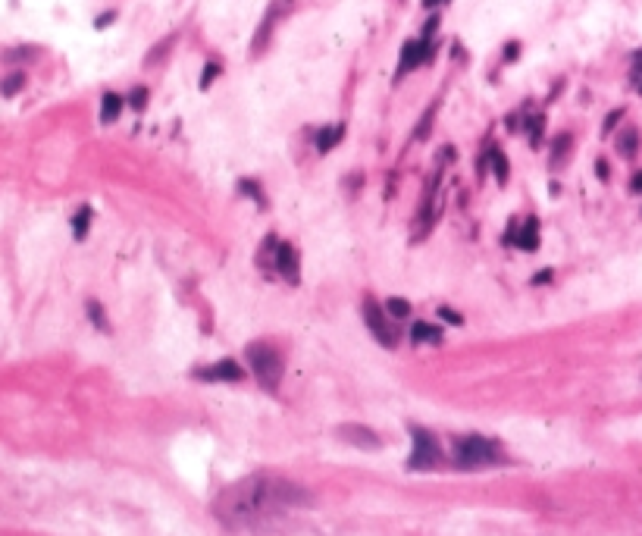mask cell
Returning <instances> with one entry per match:
<instances>
[{
    "mask_svg": "<svg viewBox=\"0 0 642 536\" xmlns=\"http://www.w3.org/2000/svg\"><path fill=\"white\" fill-rule=\"evenodd\" d=\"M310 505V493L282 477H247L217 499V514L229 527H251L282 511Z\"/></svg>",
    "mask_w": 642,
    "mask_h": 536,
    "instance_id": "obj_1",
    "label": "cell"
},
{
    "mask_svg": "<svg viewBox=\"0 0 642 536\" xmlns=\"http://www.w3.org/2000/svg\"><path fill=\"white\" fill-rule=\"evenodd\" d=\"M245 358H247V367L251 373L257 377V383L264 389H276L279 380H282V370H285V361H282V351L270 342H251L245 348Z\"/></svg>",
    "mask_w": 642,
    "mask_h": 536,
    "instance_id": "obj_2",
    "label": "cell"
},
{
    "mask_svg": "<svg viewBox=\"0 0 642 536\" xmlns=\"http://www.w3.org/2000/svg\"><path fill=\"white\" fill-rule=\"evenodd\" d=\"M454 464L464 467V471H477V467H489L501 461V448L498 442L486 439V436H460L454 439Z\"/></svg>",
    "mask_w": 642,
    "mask_h": 536,
    "instance_id": "obj_3",
    "label": "cell"
},
{
    "mask_svg": "<svg viewBox=\"0 0 642 536\" xmlns=\"http://www.w3.org/2000/svg\"><path fill=\"white\" fill-rule=\"evenodd\" d=\"M364 323H367V330H370V336L376 339L383 348H398L401 330H398L395 317H392L383 304H376L373 298L364 301Z\"/></svg>",
    "mask_w": 642,
    "mask_h": 536,
    "instance_id": "obj_4",
    "label": "cell"
},
{
    "mask_svg": "<svg viewBox=\"0 0 642 536\" xmlns=\"http://www.w3.org/2000/svg\"><path fill=\"white\" fill-rule=\"evenodd\" d=\"M411 439H414V448H411V461H407V464H411L414 471H432V467L442 461V445H439V439L432 436L430 430H420V427L411 430Z\"/></svg>",
    "mask_w": 642,
    "mask_h": 536,
    "instance_id": "obj_5",
    "label": "cell"
},
{
    "mask_svg": "<svg viewBox=\"0 0 642 536\" xmlns=\"http://www.w3.org/2000/svg\"><path fill=\"white\" fill-rule=\"evenodd\" d=\"M432 53H436V41H426V38H417V41H407L404 48H401V63H398V72L395 79L407 76L411 69H417V66L430 63Z\"/></svg>",
    "mask_w": 642,
    "mask_h": 536,
    "instance_id": "obj_6",
    "label": "cell"
},
{
    "mask_svg": "<svg viewBox=\"0 0 642 536\" xmlns=\"http://www.w3.org/2000/svg\"><path fill=\"white\" fill-rule=\"evenodd\" d=\"M273 270H276L289 286L301 283V260H298V251L289 242H279L276 257H273Z\"/></svg>",
    "mask_w": 642,
    "mask_h": 536,
    "instance_id": "obj_7",
    "label": "cell"
},
{
    "mask_svg": "<svg viewBox=\"0 0 642 536\" xmlns=\"http://www.w3.org/2000/svg\"><path fill=\"white\" fill-rule=\"evenodd\" d=\"M195 377L204 380V383H238V380H245V370L232 358H226L210 367H200V370H195Z\"/></svg>",
    "mask_w": 642,
    "mask_h": 536,
    "instance_id": "obj_8",
    "label": "cell"
},
{
    "mask_svg": "<svg viewBox=\"0 0 642 536\" xmlns=\"http://www.w3.org/2000/svg\"><path fill=\"white\" fill-rule=\"evenodd\" d=\"M507 242L517 245L520 251H536V248H539V220H536V217H526L520 226L511 223Z\"/></svg>",
    "mask_w": 642,
    "mask_h": 536,
    "instance_id": "obj_9",
    "label": "cell"
},
{
    "mask_svg": "<svg viewBox=\"0 0 642 536\" xmlns=\"http://www.w3.org/2000/svg\"><path fill=\"white\" fill-rule=\"evenodd\" d=\"M339 433H342V439H348L351 445L367 448V452H370V448H379V445H383L376 433H373V430H367V427H360V424H348V427H342Z\"/></svg>",
    "mask_w": 642,
    "mask_h": 536,
    "instance_id": "obj_10",
    "label": "cell"
},
{
    "mask_svg": "<svg viewBox=\"0 0 642 536\" xmlns=\"http://www.w3.org/2000/svg\"><path fill=\"white\" fill-rule=\"evenodd\" d=\"M442 339H445V333L439 330V326H432V323H414L411 326V342L414 345H442Z\"/></svg>",
    "mask_w": 642,
    "mask_h": 536,
    "instance_id": "obj_11",
    "label": "cell"
},
{
    "mask_svg": "<svg viewBox=\"0 0 642 536\" xmlns=\"http://www.w3.org/2000/svg\"><path fill=\"white\" fill-rule=\"evenodd\" d=\"M123 107H125V100L123 95H116V91H107L104 98H100V123H116L119 119V113H123Z\"/></svg>",
    "mask_w": 642,
    "mask_h": 536,
    "instance_id": "obj_12",
    "label": "cell"
},
{
    "mask_svg": "<svg viewBox=\"0 0 642 536\" xmlns=\"http://www.w3.org/2000/svg\"><path fill=\"white\" fill-rule=\"evenodd\" d=\"M571 145H573V138L567 135V132H561V135H554L552 138V145H548V166H552V170H558L561 163H564L567 160V154H571Z\"/></svg>",
    "mask_w": 642,
    "mask_h": 536,
    "instance_id": "obj_13",
    "label": "cell"
},
{
    "mask_svg": "<svg viewBox=\"0 0 642 536\" xmlns=\"http://www.w3.org/2000/svg\"><path fill=\"white\" fill-rule=\"evenodd\" d=\"M345 138V126L339 123V126H326V129H320L317 132V151L320 154H326V151H332L339 142Z\"/></svg>",
    "mask_w": 642,
    "mask_h": 536,
    "instance_id": "obj_14",
    "label": "cell"
},
{
    "mask_svg": "<svg viewBox=\"0 0 642 536\" xmlns=\"http://www.w3.org/2000/svg\"><path fill=\"white\" fill-rule=\"evenodd\" d=\"M486 157H489V166H492L495 179H498V185H505L507 176H511V166H507L505 151H501V147H489V151H486Z\"/></svg>",
    "mask_w": 642,
    "mask_h": 536,
    "instance_id": "obj_15",
    "label": "cell"
},
{
    "mask_svg": "<svg viewBox=\"0 0 642 536\" xmlns=\"http://www.w3.org/2000/svg\"><path fill=\"white\" fill-rule=\"evenodd\" d=\"M636 151H639V132L636 129H620L617 154H624V157H636Z\"/></svg>",
    "mask_w": 642,
    "mask_h": 536,
    "instance_id": "obj_16",
    "label": "cell"
},
{
    "mask_svg": "<svg viewBox=\"0 0 642 536\" xmlns=\"http://www.w3.org/2000/svg\"><path fill=\"white\" fill-rule=\"evenodd\" d=\"M88 229H91V207L88 204H82L76 210V217H72V236L82 242L85 236H88Z\"/></svg>",
    "mask_w": 642,
    "mask_h": 536,
    "instance_id": "obj_17",
    "label": "cell"
},
{
    "mask_svg": "<svg viewBox=\"0 0 642 536\" xmlns=\"http://www.w3.org/2000/svg\"><path fill=\"white\" fill-rule=\"evenodd\" d=\"M22 88H25V72H13V76H6L4 82H0V95H4V98L19 95Z\"/></svg>",
    "mask_w": 642,
    "mask_h": 536,
    "instance_id": "obj_18",
    "label": "cell"
},
{
    "mask_svg": "<svg viewBox=\"0 0 642 536\" xmlns=\"http://www.w3.org/2000/svg\"><path fill=\"white\" fill-rule=\"evenodd\" d=\"M88 317L100 333H110V323H107V317H104V307H100L97 301H88Z\"/></svg>",
    "mask_w": 642,
    "mask_h": 536,
    "instance_id": "obj_19",
    "label": "cell"
},
{
    "mask_svg": "<svg viewBox=\"0 0 642 536\" xmlns=\"http://www.w3.org/2000/svg\"><path fill=\"white\" fill-rule=\"evenodd\" d=\"M385 311H389L395 320H404L407 314H411V304H407L404 298H389V301H385Z\"/></svg>",
    "mask_w": 642,
    "mask_h": 536,
    "instance_id": "obj_20",
    "label": "cell"
},
{
    "mask_svg": "<svg viewBox=\"0 0 642 536\" xmlns=\"http://www.w3.org/2000/svg\"><path fill=\"white\" fill-rule=\"evenodd\" d=\"M238 189H242V195H247V198H254L257 201L260 207L266 204V198H264V192H260V185L254 182V179H242V185H238Z\"/></svg>",
    "mask_w": 642,
    "mask_h": 536,
    "instance_id": "obj_21",
    "label": "cell"
},
{
    "mask_svg": "<svg viewBox=\"0 0 642 536\" xmlns=\"http://www.w3.org/2000/svg\"><path fill=\"white\" fill-rule=\"evenodd\" d=\"M630 79H633V85H636V91L642 95V51L633 53V69H630Z\"/></svg>",
    "mask_w": 642,
    "mask_h": 536,
    "instance_id": "obj_22",
    "label": "cell"
},
{
    "mask_svg": "<svg viewBox=\"0 0 642 536\" xmlns=\"http://www.w3.org/2000/svg\"><path fill=\"white\" fill-rule=\"evenodd\" d=\"M129 107L132 110H144V107H148V88H132Z\"/></svg>",
    "mask_w": 642,
    "mask_h": 536,
    "instance_id": "obj_23",
    "label": "cell"
},
{
    "mask_svg": "<svg viewBox=\"0 0 642 536\" xmlns=\"http://www.w3.org/2000/svg\"><path fill=\"white\" fill-rule=\"evenodd\" d=\"M219 72H223V66H219V63H207L204 66V76H200V88H210V82L219 76Z\"/></svg>",
    "mask_w": 642,
    "mask_h": 536,
    "instance_id": "obj_24",
    "label": "cell"
},
{
    "mask_svg": "<svg viewBox=\"0 0 642 536\" xmlns=\"http://www.w3.org/2000/svg\"><path fill=\"white\" fill-rule=\"evenodd\" d=\"M432 116H436V104L426 110V119H420V126H417V138H426L430 135V123H432Z\"/></svg>",
    "mask_w": 642,
    "mask_h": 536,
    "instance_id": "obj_25",
    "label": "cell"
},
{
    "mask_svg": "<svg viewBox=\"0 0 642 536\" xmlns=\"http://www.w3.org/2000/svg\"><path fill=\"white\" fill-rule=\"evenodd\" d=\"M620 119H624V110L608 113V119H605V126H601V132H605V135H611V132H614V126H617Z\"/></svg>",
    "mask_w": 642,
    "mask_h": 536,
    "instance_id": "obj_26",
    "label": "cell"
},
{
    "mask_svg": "<svg viewBox=\"0 0 642 536\" xmlns=\"http://www.w3.org/2000/svg\"><path fill=\"white\" fill-rule=\"evenodd\" d=\"M439 317L448 320V323H454V326H460V323H464V317H460L458 311H451V307H439Z\"/></svg>",
    "mask_w": 642,
    "mask_h": 536,
    "instance_id": "obj_27",
    "label": "cell"
},
{
    "mask_svg": "<svg viewBox=\"0 0 642 536\" xmlns=\"http://www.w3.org/2000/svg\"><path fill=\"white\" fill-rule=\"evenodd\" d=\"M552 279H554L552 270H539L536 276H533V286H545V283H552Z\"/></svg>",
    "mask_w": 642,
    "mask_h": 536,
    "instance_id": "obj_28",
    "label": "cell"
},
{
    "mask_svg": "<svg viewBox=\"0 0 642 536\" xmlns=\"http://www.w3.org/2000/svg\"><path fill=\"white\" fill-rule=\"evenodd\" d=\"M630 189H633V192H636V195H642V173H636V176H633Z\"/></svg>",
    "mask_w": 642,
    "mask_h": 536,
    "instance_id": "obj_29",
    "label": "cell"
},
{
    "mask_svg": "<svg viewBox=\"0 0 642 536\" xmlns=\"http://www.w3.org/2000/svg\"><path fill=\"white\" fill-rule=\"evenodd\" d=\"M595 173H599L601 179H608V163H605V160H599V163H595Z\"/></svg>",
    "mask_w": 642,
    "mask_h": 536,
    "instance_id": "obj_30",
    "label": "cell"
},
{
    "mask_svg": "<svg viewBox=\"0 0 642 536\" xmlns=\"http://www.w3.org/2000/svg\"><path fill=\"white\" fill-rule=\"evenodd\" d=\"M436 4H445V0H423V6H436Z\"/></svg>",
    "mask_w": 642,
    "mask_h": 536,
    "instance_id": "obj_31",
    "label": "cell"
}]
</instances>
